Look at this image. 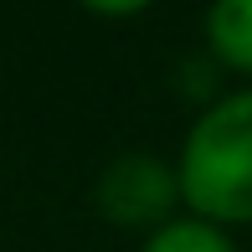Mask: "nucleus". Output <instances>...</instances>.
Wrapping results in <instances>:
<instances>
[{
  "label": "nucleus",
  "instance_id": "nucleus-1",
  "mask_svg": "<svg viewBox=\"0 0 252 252\" xmlns=\"http://www.w3.org/2000/svg\"><path fill=\"white\" fill-rule=\"evenodd\" d=\"M180 206L226 226H252V83L221 88L196 108L175 144Z\"/></svg>",
  "mask_w": 252,
  "mask_h": 252
},
{
  "label": "nucleus",
  "instance_id": "nucleus-2",
  "mask_svg": "<svg viewBox=\"0 0 252 252\" xmlns=\"http://www.w3.org/2000/svg\"><path fill=\"white\" fill-rule=\"evenodd\" d=\"M93 211L124 232H155L170 216H180V180H175V155L159 150H119L103 159L93 175Z\"/></svg>",
  "mask_w": 252,
  "mask_h": 252
},
{
  "label": "nucleus",
  "instance_id": "nucleus-3",
  "mask_svg": "<svg viewBox=\"0 0 252 252\" xmlns=\"http://www.w3.org/2000/svg\"><path fill=\"white\" fill-rule=\"evenodd\" d=\"M201 41L216 67L252 83V0H211L201 16Z\"/></svg>",
  "mask_w": 252,
  "mask_h": 252
},
{
  "label": "nucleus",
  "instance_id": "nucleus-4",
  "mask_svg": "<svg viewBox=\"0 0 252 252\" xmlns=\"http://www.w3.org/2000/svg\"><path fill=\"white\" fill-rule=\"evenodd\" d=\"M139 252H242V242H237V232H226V226L180 211V216H170L165 226L144 232Z\"/></svg>",
  "mask_w": 252,
  "mask_h": 252
},
{
  "label": "nucleus",
  "instance_id": "nucleus-5",
  "mask_svg": "<svg viewBox=\"0 0 252 252\" xmlns=\"http://www.w3.org/2000/svg\"><path fill=\"white\" fill-rule=\"evenodd\" d=\"M77 5L103 21H129V16H144L150 5H159V0H77Z\"/></svg>",
  "mask_w": 252,
  "mask_h": 252
},
{
  "label": "nucleus",
  "instance_id": "nucleus-6",
  "mask_svg": "<svg viewBox=\"0 0 252 252\" xmlns=\"http://www.w3.org/2000/svg\"><path fill=\"white\" fill-rule=\"evenodd\" d=\"M0 108H5V103H0Z\"/></svg>",
  "mask_w": 252,
  "mask_h": 252
}]
</instances>
